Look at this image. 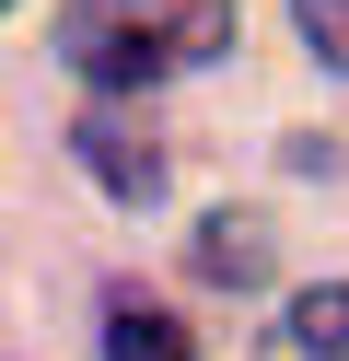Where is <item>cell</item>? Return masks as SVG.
Segmentation results:
<instances>
[{
	"instance_id": "obj_1",
	"label": "cell",
	"mask_w": 349,
	"mask_h": 361,
	"mask_svg": "<svg viewBox=\"0 0 349 361\" xmlns=\"http://www.w3.org/2000/svg\"><path fill=\"white\" fill-rule=\"evenodd\" d=\"M233 47L221 0H59V59L93 94H152L175 71H209Z\"/></svg>"
},
{
	"instance_id": "obj_2",
	"label": "cell",
	"mask_w": 349,
	"mask_h": 361,
	"mask_svg": "<svg viewBox=\"0 0 349 361\" xmlns=\"http://www.w3.org/2000/svg\"><path fill=\"white\" fill-rule=\"evenodd\" d=\"M82 164L105 175L116 198H152V187H163V140H152V128H128L116 105H93V117H82Z\"/></svg>"
},
{
	"instance_id": "obj_3",
	"label": "cell",
	"mask_w": 349,
	"mask_h": 361,
	"mask_svg": "<svg viewBox=\"0 0 349 361\" xmlns=\"http://www.w3.org/2000/svg\"><path fill=\"white\" fill-rule=\"evenodd\" d=\"M279 350H291V361H349V280L291 291V314H279Z\"/></svg>"
},
{
	"instance_id": "obj_4",
	"label": "cell",
	"mask_w": 349,
	"mask_h": 361,
	"mask_svg": "<svg viewBox=\"0 0 349 361\" xmlns=\"http://www.w3.org/2000/svg\"><path fill=\"white\" fill-rule=\"evenodd\" d=\"M105 361H198V338L163 303H105Z\"/></svg>"
},
{
	"instance_id": "obj_5",
	"label": "cell",
	"mask_w": 349,
	"mask_h": 361,
	"mask_svg": "<svg viewBox=\"0 0 349 361\" xmlns=\"http://www.w3.org/2000/svg\"><path fill=\"white\" fill-rule=\"evenodd\" d=\"M291 12H302V47L326 71H349V0H291Z\"/></svg>"
},
{
	"instance_id": "obj_6",
	"label": "cell",
	"mask_w": 349,
	"mask_h": 361,
	"mask_svg": "<svg viewBox=\"0 0 349 361\" xmlns=\"http://www.w3.org/2000/svg\"><path fill=\"white\" fill-rule=\"evenodd\" d=\"M256 257H268L256 221H209V233H198V268H221V280H233V268H256Z\"/></svg>"
},
{
	"instance_id": "obj_7",
	"label": "cell",
	"mask_w": 349,
	"mask_h": 361,
	"mask_svg": "<svg viewBox=\"0 0 349 361\" xmlns=\"http://www.w3.org/2000/svg\"><path fill=\"white\" fill-rule=\"evenodd\" d=\"M0 12H12V0H0Z\"/></svg>"
}]
</instances>
